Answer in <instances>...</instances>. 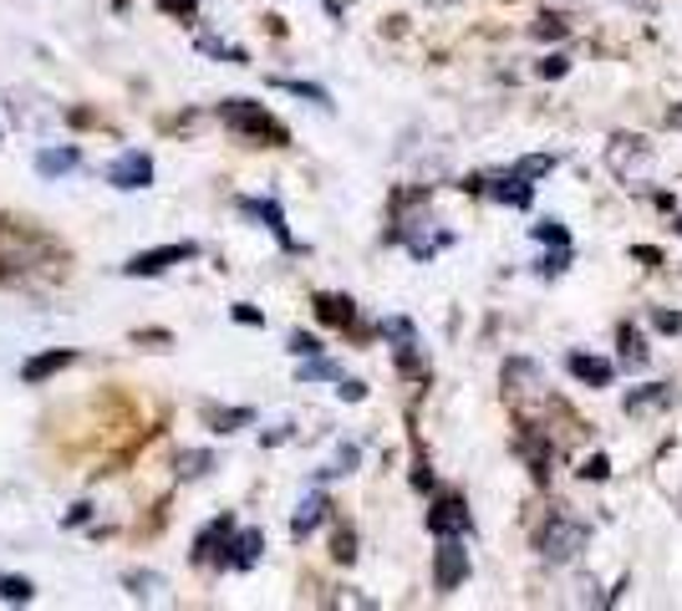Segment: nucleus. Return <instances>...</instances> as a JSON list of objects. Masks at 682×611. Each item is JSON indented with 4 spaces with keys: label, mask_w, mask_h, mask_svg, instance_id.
Instances as JSON below:
<instances>
[{
    "label": "nucleus",
    "mask_w": 682,
    "mask_h": 611,
    "mask_svg": "<svg viewBox=\"0 0 682 611\" xmlns=\"http://www.w3.org/2000/svg\"><path fill=\"white\" fill-rule=\"evenodd\" d=\"M219 122H225L229 132H240V138H265L270 148H286L290 132L280 128L270 112L260 108V102H250V97H225L219 102Z\"/></svg>",
    "instance_id": "obj_1"
},
{
    "label": "nucleus",
    "mask_w": 682,
    "mask_h": 611,
    "mask_svg": "<svg viewBox=\"0 0 682 611\" xmlns=\"http://www.w3.org/2000/svg\"><path fill=\"white\" fill-rule=\"evenodd\" d=\"M586 540H591V525H586V520L555 515L551 525H545V535H540V551L551 555V561H571V555L586 551Z\"/></svg>",
    "instance_id": "obj_2"
},
{
    "label": "nucleus",
    "mask_w": 682,
    "mask_h": 611,
    "mask_svg": "<svg viewBox=\"0 0 682 611\" xmlns=\"http://www.w3.org/2000/svg\"><path fill=\"white\" fill-rule=\"evenodd\" d=\"M468 581V551H464V535H448L433 551V587L438 591H458Z\"/></svg>",
    "instance_id": "obj_3"
},
{
    "label": "nucleus",
    "mask_w": 682,
    "mask_h": 611,
    "mask_svg": "<svg viewBox=\"0 0 682 611\" xmlns=\"http://www.w3.org/2000/svg\"><path fill=\"white\" fill-rule=\"evenodd\" d=\"M199 255V245L194 240H174V245H158V250H144V255H132L128 265H122V276H164L168 265H184Z\"/></svg>",
    "instance_id": "obj_4"
},
{
    "label": "nucleus",
    "mask_w": 682,
    "mask_h": 611,
    "mask_svg": "<svg viewBox=\"0 0 682 611\" xmlns=\"http://www.w3.org/2000/svg\"><path fill=\"white\" fill-rule=\"evenodd\" d=\"M108 184L112 189H122V194H132V189H148L154 184V158L148 154H138V148H128V154H118L108 164Z\"/></svg>",
    "instance_id": "obj_5"
},
{
    "label": "nucleus",
    "mask_w": 682,
    "mask_h": 611,
    "mask_svg": "<svg viewBox=\"0 0 682 611\" xmlns=\"http://www.w3.org/2000/svg\"><path fill=\"white\" fill-rule=\"evenodd\" d=\"M468 194H490V199H500V204H515V209H525V204L535 199V189H530V179H520L515 168H510L504 179H468Z\"/></svg>",
    "instance_id": "obj_6"
},
{
    "label": "nucleus",
    "mask_w": 682,
    "mask_h": 611,
    "mask_svg": "<svg viewBox=\"0 0 682 611\" xmlns=\"http://www.w3.org/2000/svg\"><path fill=\"white\" fill-rule=\"evenodd\" d=\"M428 530L438 540H448V535H468V530H474V515H468V504L464 500H454V494H448V500H438L428 510Z\"/></svg>",
    "instance_id": "obj_7"
},
{
    "label": "nucleus",
    "mask_w": 682,
    "mask_h": 611,
    "mask_svg": "<svg viewBox=\"0 0 682 611\" xmlns=\"http://www.w3.org/2000/svg\"><path fill=\"white\" fill-rule=\"evenodd\" d=\"M240 215L260 219V225L280 240V250H296V240H290V225H286V209H280L276 199H240Z\"/></svg>",
    "instance_id": "obj_8"
},
{
    "label": "nucleus",
    "mask_w": 682,
    "mask_h": 611,
    "mask_svg": "<svg viewBox=\"0 0 682 611\" xmlns=\"http://www.w3.org/2000/svg\"><path fill=\"white\" fill-rule=\"evenodd\" d=\"M565 367H571L575 383H586V387H611V377H616V367L606 357H591V352H571Z\"/></svg>",
    "instance_id": "obj_9"
},
{
    "label": "nucleus",
    "mask_w": 682,
    "mask_h": 611,
    "mask_svg": "<svg viewBox=\"0 0 682 611\" xmlns=\"http://www.w3.org/2000/svg\"><path fill=\"white\" fill-rule=\"evenodd\" d=\"M72 362H77L72 347H51V352H41V357L26 362V367H21V383L37 387V383H47V377H57L61 367H72Z\"/></svg>",
    "instance_id": "obj_10"
},
{
    "label": "nucleus",
    "mask_w": 682,
    "mask_h": 611,
    "mask_svg": "<svg viewBox=\"0 0 682 611\" xmlns=\"http://www.w3.org/2000/svg\"><path fill=\"white\" fill-rule=\"evenodd\" d=\"M260 555H265V535L260 530H240V535L229 540L225 565L229 571H250V565H260Z\"/></svg>",
    "instance_id": "obj_11"
},
{
    "label": "nucleus",
    "mask_w": 682,
    "mask_h": 611,
    "mask_svg": "<svg viewBox=\"0 0 682 611\" xmlns=\"http://www.w3.org/2000/svg\"><path fill=\"white\" fill-rule=\"evenodd\" d=\"M383 332L397 342V367H403V372H418V336H413V322L393 316V322H387Z\"/></svg>",
    "instance_id": "obj_12"
},
{
    "label": "nucleus",
    "mask_w": 682,
    "mask_h": 611,
    "mask_svg": "<svg viewBox=\"0 0 682 611\" xmlns=\"http://www.w3.org/2000/svg\"><path fill=\"white\" fill-rule=\"evenodd\" d=\"M326 510H332V504H326V494H306V500L296 504V515H290V535L306 540V535H312V530L326 520Z\"/></svg>",
    "instance_id": "obj_13"
},
{
    "label": "nucleus",
    "mask_w": 682,
    "mask_h": 611,
    "mask_svg": "<svg viewBox=\"0 0 682 611\" xmlns=\"http://www.w3.org/2000/svg\"><path fill=\"white\" fill-rule=\"evenodd\" d=\"M77 164H82V154H77V148H41V154H37V174H41V179H61V174H72Z\"/></svg>",
    "instance_id": "obj_14"
},
{
    "label": "nucleus",
    "mask_w": 682,
    "mask_h": 611,
    "mask_svg": "<svg viewBox=\"0 0 682 611\" xmlns=\"http://www.w3.org/2000/svg\"><path fill=\"white\" fill-rule=\"evenodd\" d=\"M316 316H322L326 326H352L357 322V306H352L347 296H316Z\"/></svg>",
    "instance_id": "obj_15"
},
{
    "label": "nucleus",
    "mask_w": 682,
    "mask_h": 611,
    "mask_svg": "<svg viewBox=\"0 0 682 611\" xmlns=\"http://www.w3.org/2000/svg\"><path fill=\"white\" fill-rule=\"evenodd\" d=\"M300 383H342V367L316 352V357H306V367H300Z\"/></svg>",
    "instance_id": "obj_16"
},
{
    "label": "nucleus",
    "mask_w": 682,
    "mask_h": 611,
    "mask_svg": "<svg viewBox=\"0 0 682 611\" xmlns=\"http://www.w3.org/2000/svg\"><path fill=\"white\" fill-rule=\"evenodd\" d=\"M0 601H11V607H26V601H37V587H31L26 575H0Z\"/></svg>",
    "instance_id": "obj_17"
},
{
    "label": "nucleus",
    "mask_w": 682,
    "mask_h": 611,
    "mask_svg": "<svg viewBox=\"0 0 682 611\" xmlns=\"http://www.w3.org/2000/svg\"><path fill=\"white\" fill-rule=\"evenodd\" d=\"M255 413L250 407H209V423H215V433H235V428H245Z\"/></svg>",
    "instance_id": "obj_18"
},
{
    "label": "nucleus",
    "mask_w": 682,
    "mask_h": 611,
    "mask_svg": "<svg viewBox=\"0 0 682 611\" xmlns=\"http://www.w3.org/2000/svg\"><path fill=\"white\" fill-rule=\"evenodd\" d=\"M662 403H672V387H668V383H652L646 393H632V397H626V413H642V407H662Z\"/></svg>",
    "instance_id": "obj_19"
},
{
    "label": "nucleus",
    "mask_w": 682,
    "mask_h": 611,
    "mask_svg": "<svg viewBox=\"0 0 682 611\" xmlns=\"http://www.w3.org/2000/svg\"><path fill=\"white\" fill-rule=\"evenodd\" d=\"M209 464H215V459L204 454V449H189V454L174 459V474H179V480H199V474H204Z\"/></svg>",
    "instance_id": "obj_20"
},
{
    "label": "nucleus",
    "mask_w": 682,
    "mask_h": 611,
    "mask_svg": "<svg viewBox=\"0 0 682 611\" xmlns=\"http://www.w3.org/2000/svg\"><path fill=\"white\" fill-rule=\"evenodd\" d=\"M551 168H555V154H535V158H520L515 174H520V179H545Z\"/></svg>",
    "instance_id": "obj_21"
},
{
    "label": "nucleus",
    "mask_w": 682,
    "mask_h": 611,
    "mask_svg": "<svg viewBox=\"0 0 682 611\" xmlns=\"http://www.w3.org/2000/svg\"><path fill=\"white\" fill-rule=\"evenodd\" d=\"M280 92H296V97H306V102H316V108H332V92L326 87H312V82H276Z\"/></svg>",
    "instance_id": "obj_22"
},
{
    "label": "nucleus",
    "mask_w": 682,
    "mask_h": 611,
    "mask_svg": "<svg viewBox=\"0 0 682 611\" xmlns=\"http://www.w3.org/2000/svg\"><path fill=\"white\" fill-rule=\"evenodd\" d=\"M622 357H626V367H646V347L632 326H622Z\"/></svg>",
    "instance_id": "obj_23"
},
{
    "label": "nucleus",
    "mask_w": 682,
    "mask_h": 611,
    "mask_svg": "<svg viewBox=\"0 0 682 611\" xmlns=\"http://www.w3.org/2000/svg\"><path fill=\"white\" fill-rule=\"evenodd\" d=\"M535 240H545V245H571V229H565L561 219H540V225H535Z\"/></svg>",
    "instance_id": "obj_24"
},
{
    "label": "nucleus",
    "mask_w": 682,
    "mask_h": 611,
    "mask_svg": "<svg viewBox=\"0 0 682 611\" xmlns=\"http://www.w3.org/2000/svg\"><path fill=\"white\" fill-rule=\"evenodd\" d=\"M565 265H571V245H561L555 255H545V260H540V276H561Z\"/></svg>",
    "instance_id": "obj_25"
},
{
    "label": "nucleus",
    "mask_w": 682,
    "mask_h": 611,
    "mask_svg": "<svg viewBox=\"0 0 682 611\" xmlns=\"http://www.w3.org/2000/svg\"><path fill=\"white\" fill-rule=\"evenodd\" d=\"M611 474V464H606V454H591L586 464H581V480H606Z\"/></svg>",
    "instance_id": "obj_26"
},
{
    "label": "nucleus",
    "mask_w": 682,
    "mask_h": 611,
    "mask_svg": "<svg viewBox=\"0 0 682 611\" xmlns=\"http://www.w3.org/2000/svg\"><path fill=\"white\" fill-rule=\"evenodd\" d=\"M290 352H296V357H316V352H322V342H316V336H306V332H296V336H290Z\"/></svg>",
    "instance_id": "obj_27"
},
{
    "label": "nucleus",
    "mask_w": 682,
    "mask_h": 611,
    "mask_svg": "<svg viewBox=\"0 0 682 611\" xmlns=\"http://www.w3.org/2000/svg\"><path fill=\"white\" fill-rule=\"evenodd\" d=\"M158 11H168V16H184V21H189V16L199 11V0H158Z\"/></svg>",
    "instance_id": "obj_28"
},
{
    "label": "nucleus",
    "mask_w": 682,
    "mask_h": 611,
    "mask_svg": "<svg viewBox=\"0 0 682 611\" xmlns=\"http://www.w3.org/2000/svg\"><path fill=\"white\" fill-rule=\"evenodd\" d=\"M154 587H158V575H128V591H132V597H154Z\"/></svg>",
    "instance_id": "obj_29"
},
{
    "label": "nucleus",
    "mask_w": 682,
    "mask_h": 611,
    "mask_svg": "<svg viewBox=\"0 0 682 611\" xmlns=\"http://www.w3.org/2000/svg\"><path fill=\"white\" fill-rule=\"evenodd\" d=\"M352 469H357V449H342V454H336V464L332 469H326V474H352Z\"/></svg>",
    "instance_id": "obj_30"
},
{
    "label": "nucleus",
    "mask_w": 682,
    "mask_h": 611,
    "mask_svg": "<svg viewBox=\"0 0 682 611\" xmlns=\"http://www.w3.org/2000/svg\"><path fill=\"white\" fill-rule=\"evenodd\" d=\"M336 393L347 397V403H362V397H367V387H362L357 377H342V383H336Z\"/></svg>",
    "instance_id": "obj_31"
},
{
    "label": "nucleus",
    "mask_w": 682,
    "mask_h": 611,
    "mask_svg": "<svg viewBox=\"0 0 682 611\" xmlns=\"http://www.w3.org/2000/svg\"><path fill=\"white\" fill-rule=\"evenodd\" d=\"M565 72H571V61H565V57H545V61H540V77H565Z\"/></svg>",
    "instance_id": "obj_32"
},
{
    "label": "nucleus",
    "mask_w": 682,
    "mask_h": 611,
    "mask_svg": "<svg viewBox=\"0 0 682 611\" xmlns=\"http://www.w3.org/2000/svg\"><path fill=\"white\" fill-rule=\"evenodd\" d=\"M332 555H336L342 565H347L352 555H357V540H352V535H336V551H332Z\"/></svg>",
    "instance_id": "obj_33"
},
{
    "label": "nucleus",
    "mask_w": 682,
    "mask_h": 611,
    "mask_svg": "<svg viewBox=\"0 0 682 611\" xmlns=\"http://www.w3.org/2000/svg\"><path fill=\"white\" fill-rule=\"evenodd\" d=\"M535 37H565V21H555V16H545V21L535 26Z\"/></svg>",
    "instance_id": "obj_34"
},
{
    "label": "nucleus",
    "mask_w": 682,
    "mask_h": 611,
    "mask_svg": "<svg viewBox=\"0 0 682 611\" xmlns=\"http://www.w3.org/2000/svg\"><path fill=\"white\" fill-rule=\"evenodd\" d=\"M658 332H682V316H672V312H658Z\"/></svg>",
    "instance_id": "obj_35"
},
{
    "label": "nucleus",
    "mask_w": 682,
    "mask_h": 611,
    "mask_svg": "<svg viewBox=\"0 0 682 611\" xmlns=\"http://www.w3.org/2000/svg\"><path fill=\"white\" fill-rule=\"evenodd\" d=\"M235 322H245V326H255V322H265L255 306H235Z\"/></svg>",
    "instance_id": "obj_36"
},
{
    "label": "nucleus",
    "mask_w": 682,
    "mask_h": 611,
    "mask_svg": "<svg viewBox=\"0 0 682 611\" xmlns=\"http://www.w3.org/2000/svg\"><path fill=\"white\" fill-rule=\"evenodd\" d=\"M632 260H646V265H658L662 250H652V245H642V250H632Z\"/></svg>",
    "instance_id": "obj_37"
},
{
    "label": "nucleus",
    "mask_w": 682,
    "mask_h": 611,
    "mask_svg": "<svg viewBox=\"0 0 682 611\" xmlns=\"http://www.w3.org/2000/svg\"><path fill=\"white\" fill-rule=\"evenodd\" d=\"M672 229H678V235H682V215H678V219H672Z\"/></svg>",
    "instance_id": "obj_38"
}]
</instances>
